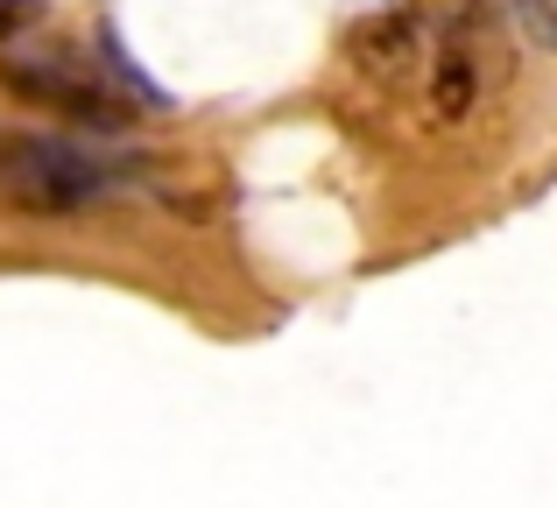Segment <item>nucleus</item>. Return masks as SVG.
<instances>
[{
  "instance_id": "1",
  "label": "nucleus",
  "mask_w": 557,
  "mask_h": 508,
  "mask_svg": "<svg viewBox=\"0 0 557 508\" xmlns=\"http://www.w3.org/2000/svg\"><path fill=\"white\" fill-rule=\"evenodd\" d=\"M127 170H113L107 156L71 149L57 135H8L0 141V198L36 220H71V212L99 206L107 191H121Z\"/></svg>"
},
{
  "instance_id": "3",
  "label": "nucleus",
  "mask_w": 557,
  "mask_h": 508,
  "mask_svg": "<svg viewBox=\"0 0 557 508\" xmlns=\"http://www.w3.org/2000/svg\"><path fill=\"white\" fill-rule=\"evenodd\" d=\"M346 57H354V71H368V78H409L423 57V28L417 14L403 8H381V14H360L354 28H346Z\"/></svg>"
},
{
  "instance_id": "6",
  "label": "nucleus",
  "mask_w": 557,
  "mask_h": 508,
  "mask_svg": "<svg viewBox=\"0 0 557 508\" xmlns=\"http://www.w3.org/2000/svg\"><path fill=\"white\" fill-rule=\"evenodd\" d=\"M28 8H36V0H0V42H8L14 28L28 22Z\"/></svg>"
},
{
  "instance_id": "4",
  "label": "nucleus",
  "mask_w": 557,
  "mask_h": 508,
  "mask_svg": "<svg viewBox=\"0 0 557 508\" xmlns=\"http://www.w3.org/2000/svg\"><path fill=\"white\" fill-rule=\"evenodd\" d=\"M92 42H99V71H113V78H121V99H135V107H163V113L177 107V99H170L163 85H156L149 71L127 57V42L113 36V22H99V28H92Z\"/></svg>"
},
{
  "instance_id": "2",
  "label": "nucleus",
  "mask_w": 557,
  "mask_h": 508,
  "mask_svg": "<svg viewBox=\"0 0 557 508\" xmlns=\"http://www.w3.org/2000/svg\"><path fill=\"white\" fill-rule=\"evenodd\" d=\"M0 85L36 99V107H57L64 121L92 127V135H127V127H135V99H121L113 85L78 78V71L50 64V57H36V64H28V57H0Z\"/></svg>"
},
{
  "instance_id": "7",
  "label": "nucleus",
  "mask_w": 557,
  "mask_h": 508,
  "mask_svg": "<svg viewBox=\"0 0 557 508\" xmlns=\"http://www.w3.org/2000/svg\"><path fill=\"white\" fill-rule=\"evenodd\" d=\"M522 14H530V36L550 42V0H522Z\"/></svg>"
},
{
  "instance_id": "5",
  "label": "nucleus",
  "mask_w": 557,
  "mask_h": 508,
  "mask_svg": "<svg viewBox=\"0 0 557 508\" xmlns=\"http://www.w3.org/2000/svg\"><path fill=\"white\" fill-rule=\"evenodd\" d=\"M473 50L466 42H445V57H437V78H431V107L445 113V121H466L473 113Z\"/></svg>"
}]
</instances>
